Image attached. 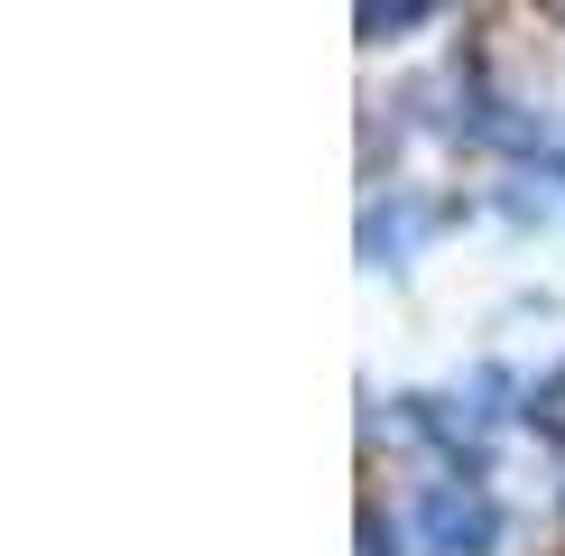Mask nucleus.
Here are the masks:
<instances>
[{
    "label": "nucleus",
    "mask_w": 565,
    "mask_h": 556,
    "mask_svg": "<svg viewBox=\"0 0 565 556\" xmlns=\"http://www.w3.org/2000/svg\"><path fill=\"white\" fill-rule=\"evenodd\" d=\"M417 556H482L491 538H501V501L482 492V482H463V473H445L417 492Z\"/></svg>",
    "instance_id": "1"
},
{
    "label": "nucleus",
    "mask_w": 565,
    "mask_h": 556,
    "mask_svg": "<svg viewBox=\"0 0 565 556\" xmlns=\"http://www.w3.org/2000/svg\"><path fill=\"white\" fill-rule=\"evenodd\" d=\"M556 177H565V168H556Z\"/></svg>",
    "instance_id": "2"
}]
</instances>
